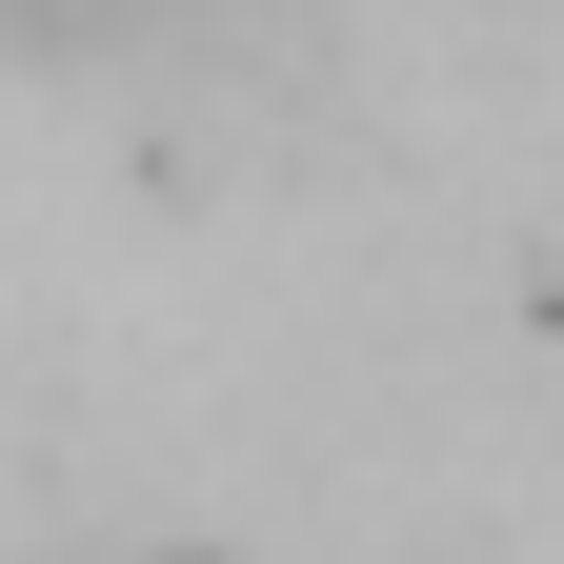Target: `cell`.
Segmentation results:
<instances>
[{"instance_id": "obj_1", "label": "cell", "mask_w": 564, "mask_h": 564, "mask_svg": "<svg viewBox=\"0 0 564 564\" xmlns=\"http://www.w3.org/2000/svg\"><path fill=\"white\" fill-rule=\"evenodd\" d=\"M41 41H121V21H162V0H21Z\"/></svg>"}]
</instances>
